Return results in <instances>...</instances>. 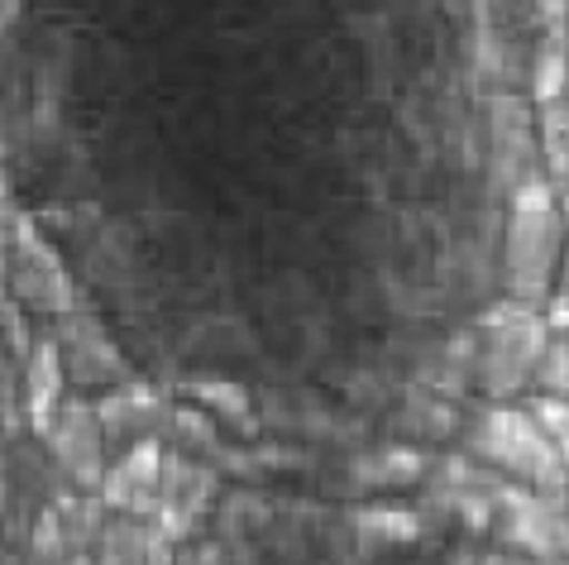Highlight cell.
Returning a JSON list of instances; mask_svg holds the SVG:
<instances>
[{
	"label": "cell",
	"mask_w": 569,
	"mask_h": 565,
	"mask_svg": "<svg viewBox=\"0 0 569 565\" xmlns=\"http://www.w3.org/2000/svg\"><path fill=\"white\" fill-rule=\"evenodd\" d=\"M62 398H68V369H62V350L58 340H39L29 350L24 365V407H29V427L39 436L49 432V422L58 417Z\"/></svg>",
	"instance_id": "obj_9"
},
{
	"label": "cell",
	"mask_w": 569,
	"mask_h": 565,
	"mask_svg": "<svg viewBox=\"0 0 569 565\" xmlns=\"http://www.w3.org/2000/svg\"><path fill=\"white\" fill-rule=\"evenodd\" d=\"M158 484H163V450H158V442H149V436H139L116 465H106L97 494L110 513L149 517L158 504Z\"/></svg>",
	"instance_id": "obj_6"
},
{
	"label": "cell",
	"mask_w": 569,
	"mask_h": 565,
	"mask_svg": "<svg viewBox=\"0 0 569 565\" xmlns=\"http://www.w3.org/2000/svg\"><path fill=\"white\" fill-rule=\"evenodd\" d=\"M49 450L53 460L62 465V475L82 489H97L101 475H106V432H101V417L91 403H68L62 398L58 417L49 422Z\"/></svg>",
	"instance_id": "obj_5"
},
{
	"label": "cell",
	"mask_w": 569,
	"mask_h": 565,
	"mask_svg": "<svg viewBox=\"0 0 569 565\" xmlns=\"http://www.w3.org/2000/svg\"><path fill=\"white\" fill-rule=\"evenodd\" d=\"M546 303H550V311H546V326H550V331H569V259L560 264V269H556V282H550V297H546Z\"/></svg>",
	"instance_id": "obj_16"
},
{
	"label": "cell",
	"mask_w": 569,
	"mask_h": 565,
	"mask_svg": "<svg viewBox=\"0 0 569 565\" xmlns=\"http://www.w3.org/2000/svg\"><path fill=\"white\" fill-rule=\"evenodd\" d=\"M502 532L508 542L521 546L536 561H565L569 556V513L560 494H536V489H502Z\"/></svg>",
	"instance_id": "obj_4"
},
{
	"label": "cell",
	"mask_w": 569,
	"mask_h": 565,
	"mask_svg": "<svg viewBox=\"0 0 569 565\" xmlns=\"http://www.w3.org/2000/svg\"><path fill=\"white\" fill-rule=\"evenodd\" d=\"M91 565H172V537L149 517L120 513L101 527V546Z\"/></svg>",
	"instance_id": "obj_8"
},
{
	"label": "cell",
	"mask_w": 569,
	"mask_h": 565,
	"mask_svg": "<svg viewBox=\"0 0 569 565\" xmlns=\"http://www.w3.org/2000/svg\"><path fill=\"white\" fill-rule=\"evenodd\" d=\"M560 97H569V34L565 29H550L531 53V101L550 106Z\"/></svg>",
	"instance_id": "obj_11"
},
{
	"label": "cell",
	"mask_w": 569,
	"mask_h": 565,
	"mask_svg": "<svg viewBox=\"0 0 569 565\" xmlns=\"http://www.w3.org/2000/svg\"><path fill=\"white\" fill-rule=\"evenodd\" d=\"M62 565H91V556L87 552H72V556H62Z\"/></svg>",
	"instance_id": "obj_18"
},
{
	"label": "cell",
	"mask_w": 569,
	"mask_h": 565,
	"mask_svg": "<svg viewBox=\"0 0 569 565\" xmlns=\"http://www.w3.org/2000/svg\"><path fill=\"white\" fill-rule=\"evenodd\" d=\"M546 331L550 326L536 317L527 303H508L488 317V340H483V384L493 394H517L536 374L546 355Z\"/></svg>",
	"instance_id": "obj_3"
},
{
	"label": "cell",
	"mask_w": 569,
	"mask_h": 565,
	"mask_svg": "<svg viewBox=\"0 0 569 565\" xmlns=\"http://www.w3.org/2000/svg\"><path fill=\"white\" fill-rule=\"evenodd\" d=\"M363 527H383V537H392V542H407V537H417L421 532V523L412 513H392V508L363 513Z\"/></svg>",
	"instance_id": "obj_17"
},
{
	"label": "cell",
	"mask_w": 569,
	"mask_h": 565,
	"mask_svg": "<svg viewBox=\"0 0 569 565\" xmlns=\"http://www.w3.org/2000/svg\"><path fill=\"white\" fill-rule=\"evenodd\" d=\"M473 455H483L493 469L512 475L536 494H565L569 465L560 460L556 442L541 432V422L521 407H493L473 427Z\"/></svg>",
	"instance_id": "obj_2"
},
{
	"label": "cell",
	"mask_w": 569,
	"mask_h": 565,
	"mask_svg": "<svg viewBox=\"0 0 569 565\" xmlns=\"http://www.w3.org/2000/svg\"><path fill=\"white\" fill-rule=\"evenodd\" d=\"M536 379L546 384V394L569 398V331H565L560 340H550V345H546L541 365H536Z\"/></svg>",
	"instance_id": "obj_14"
},
{
	"label": "cell",
	"mask_w": 569,
	"mask_h": 565,
	"mask_svg": "<svg viewBox=\"0 0 569 565\" xmlns=\"http://www.w3.org/2000/svg\"><path fill=\"white\" fill-rule=\"evenodd\" d=\"M14 288L29 297V307H49V311H72V288L58 269V255L39 240L34 226L14 230Z\"/></svg>",
	"instance_id": "obj_7"
},
{
	"label": "cell",
	"mask_w": 569,
	"mask_h": 565,
	"mask_svg": "<svg viewBox=\"0 0 569 565\" xmlns=\"http://www.w3.org/2000/svg\"><path fill=\"white\" fill-rule=\"evenodd\" d=\"M531 417L541 422V432L556 442V450H560V460L569 465V398H560V394H541L531 403Z\"/></svg>",
	"instance_id": "obj_13"
},
{
	"label": "cell",
	"mask_w": 569,
	"mask_h": 565,
	"mask_svg": "<svg viewBox=\"0 0 569 565\" xmlns=\"http://www.w3.org/2000/svg\"><path fill=\"white\" fill-rule=\"evenodd\" d=\"M493 565H512V561H493ZM541 565H556V561H541Z\"/></svg>",
	"instance_id": "obj_20"
},
{
	"label": "cell",
	"mask_w": 569,
	"mask_h": 565,
	"mask_svg": "<svg viewBox=\"0 0 569 565\" xmlns=\"http://www.w3.org/2000/svg\"><path fill=\"white\" fill-rule=\"evenodd\" d=\"M541 145H546V168H550V187H565L569 192V97L541 106Z\"/></svg>",
	"instance_id": "obj_12"
},
{
	"label": "cell",
	"mask_w": 569,
	"mask_h": 565,
	"mask_svg": "<svg viewBox=\"0 0 569 565\" xmlns=\"http://www.w3.org/2000/svg\"><path fill=\"white\" fill-rule=\"evenodd\" d=\"M62 340H68V350H62V369L68 374H82V379L101 384L110 374L120 369V355L116 345L106 340V331L91 317H72V311H62Z\"/></svg>",
	"instance_id": "obj_10"
},
{
	"label": "cell",
	"mask_w": 569,
	"mask_h": 565,
	"mask_svg": "<svg viewBox=\"0 0 569 565\" xmlns=\"http://www.w3.org/2000/svg\"><path fill=\"white\" fill-rule=\"evenodd\" d=\"M560 249H565V216L560 197L550 178L531 172L517 182L512 211H508V288L512 303H546L550 282L560 269Z\"/></svg>",
	"instance_id": "obj_1"
},
{
	"label": "cell",
	"mask_w": 569,
	"mask_h": 565,
	"mask_svg": "<svg viewBox=\"0 0 569 565\" xmlns=\"http://www.w3.org/2000/svg\"><path fill=\"white\" fill-rule=\"evenodd\" d=\"M560 216H565V235H569V192H565V201H560Z\"/></svg>",
	"instance_id": "obj_19"
},
{
	"label": "cell",
	"mask_w": 569,
	"mask_h": 565,
	"mask_svg": "<svg viewBox=\"0 0 569 565\" xmlns=\"http://www.w3.org/2000/svg\"><path fill=\"white\" fill-rule=\"evenodd\" d=\"M197 403H211L216 413H230V417H244L249 413V398H244V388H234V384H220V379H201L187 388Z\"/></svg>",
	"instance_id": "obj_15"
}]
</instances>
